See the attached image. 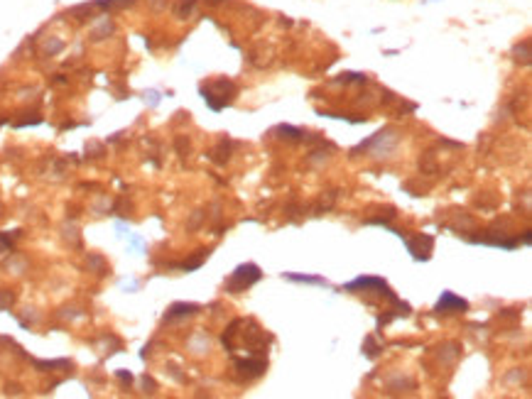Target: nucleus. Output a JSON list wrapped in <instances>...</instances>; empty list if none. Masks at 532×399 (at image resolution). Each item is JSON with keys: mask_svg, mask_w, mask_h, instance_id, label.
I'll list each match as a JSON object with an SVG mask.
<instances>
[{"mask_svg": "<svg viewBox=\"0 0 532 399\" xmlns=\"http://www.w3.org/2000/svg\"><path fill=\"white\" fill-rule=\"evenodd\" d=\"M260 280V270H258L256 264H241L236 272H233V277L228 280V289L236 294V292L246 289V287L256 285V282Z\"/></svg>", "mask_w": 532, "mask_h": 399, "instance_id": "nucleus-1", "label": "nucleus"}, {"mask_svg": "<svg viewBox=\"0 0 532 399\" xmlns=\"http://www.w3.org/2000/svg\"><path fill=\"white\" fill-rule=\"evenodd\" d=\"M449 309H468V304L464 299H459V296H454L452 292H444L442 294V299H439V304H437V311L442 314V311H449Z\"/></svg>", "mask_w": 532, "mask_h": 399, "instance_id": "nucleus-2", "label": "nucleus"}, {"mask_svg": "<svg viewBox=\"0 0 532 399\" xmlns=\"http://www.w3.org/2000/svg\"><path fill=\"white\" fill-rule=\"evenodd\" d=\"M287 280H295V282H314V285H327V280H322V277H302V275H287Z\"/></svg>", "mask_w": 532, "mask_h": 399, "instance_id": "nucleus-3", "label": "nucleus"}]
</instances>
